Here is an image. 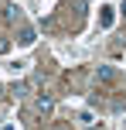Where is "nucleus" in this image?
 I'll return each instance as SVG.
<instances>
[{"mask_svg": "<svg viewBox=\"0 0 126 130\" xmlns=\"http://www.w3.org/2000/svg\"><path fill=\"white\" fill-rule=\"evenodd\" d=\"M95 75H99L102 82H113V75H116V72H113V65H99V69H95Z\"/></svg>", "mask_w": 126, "mask_h": 130, "instance_id": "1", "label": "nucleus"}, {"mask_svg": "<svg viewBox=\"0 0 126 130\" xmlns=\"http://www.w3.org/2000/svg\"><path fill=\"white\" fill-rule=\"evenodd\" d=\"M4 17H7V21H17V17H20V7H17V4H7V7H4Z\"/></svg>", "mask_w": 126, "mask_h": 130, "instance_id": "2", "label": "nucleus"}, {"mask_svg": "<svg viewBox=\"0 0 126 130\" xmlns=\"http://www.w3.org/2000/svg\"><path fill=\"white\" fill-rule=\"evenodd\" d=\"M51 96H38V113H48V110H51Z\"/></svg>", "mask_w": 126, "mask_h": 130, "instance_id": "3", "label": "nucleus"}, {"mask_svg": "<svg viewBox=\"0 0 126 130\" xmlns=\"http://www.w3.org/2000/svg\"><path fill=\"white\" fill-rule=\"evenodd\" d=\"M17 41H20V45H31V41H34V31H31V27H24V31H20V38H17Z\"/></svg>", "mask_w": 126, "mask_h": 130, "instance_id": "4", "label": "nucleus"}, {"mask_svg": "<svg viewBox=\"0 0 126 130\" xmlns=\"http://www.w3.org/2000/svg\"><path fill=\"white\" fill-rule=\"evenodd\" d=\"M14 96L24 99V96H27V82H14Z\"/></svg>", "mask_w": 126, "mask_h": 130, "instance_id": "5", "label": "nucleus"}, {"mask_svg": "<svg viewBox=\"0 0 126 130\" xmlns=\"http://www.w3.org/2000/svg\"><path fill=\"white\" fill-rule=\"evenodd\" d=\"M55 130H72V127H68V123H58V127H55Z\"/></svg>", "mask_w": 126, "mask_h": 130, "instance_id": "6", "label": "nucleus"}, {"mask_svg": "<svg viewBox=\"0 0 126 130\" xmlns=\"http://www.w3.org/2000/svg\"><path fill=\"white\" fill-rule=\"evenodd\" d=\"M119 10H123V14H126V4H123V7H119Z\"/></svg>", "mask_w": 126, "mask_h": 130, "instance_id": "7", "label": "nucleus"}]
</instances>
